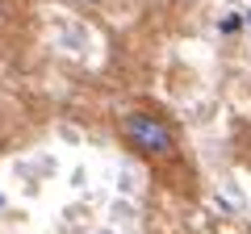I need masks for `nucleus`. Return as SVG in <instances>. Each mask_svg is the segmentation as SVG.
Masks as SVG:
<instances>
[{
	"label": "nucleus",
	"instance_id": "f257e3e1",
	"mask_svg": "<svg viewBox=\"0 0 251 234\" xmlns=\"http://www.w3.org/2000/svg\"><path fill=\"white\" fill-rule=\"evenodd\" d=\"M122 138L130 151H138L143 159H168L176 151V130L155 113H130L122 121Z\"/></svg>",
	"mask_w": 251,
	"mask_h": 234
},
{
	"label": "nucleus",
	"instance_id": "f03ea898",
	"mask_svg": "<svg viewBox=\"0 0 251 234\" xmlns=\"http://www.w3.org/2000/svg\"><path fill=\"white\" fill-rule=\"evenodd\" d=\"M247 21H251V13H247Z\"/></svg>",
	"mask_w": 251,
	"mask_h": 234
}]
</instances>
